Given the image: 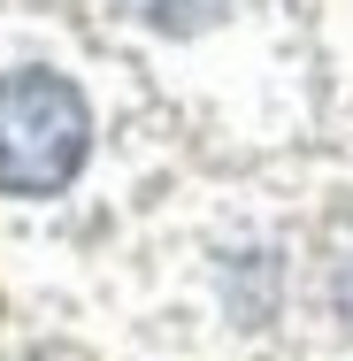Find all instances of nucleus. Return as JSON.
I'll return each instance as SVG.
<instances>
[{"mask_svg":"<svg viewBox=\"0 0 353 361\" xmlns=\"http://www.w3.org/2000/svg\"><path fill=\"white\" fill-rule=\"evenodd\" d=\"M146 23H161V31H200V23H215L230 0H139Z\"/></svg>","mask_w":353,"mask_h":361,"instance_id":"nucleus-2","label":"nucleus"},{"mask_svg":"<svg viewBox=\"0 0 353 361\" xmlns=\"http://www.w3.org/2000/svg\"><path fill=\"white\" fill-rule=\"evenodd\" d=\"M85 139H92V116L70 77L54 70L0 77V192H16V200L62 192L85 161Z\"/></svg>","mask_w":353,"mask_h":361,"instance_id":"nucleus-1","label":"nucleus"}]
</instances>
